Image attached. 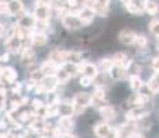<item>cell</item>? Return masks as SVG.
Returning <instances> with one entry per match:
<instances>
[{
	"label": "cell",
	"mask_w": 159,
	"mask_h": 138,
	"mask_svg": "<svg viewBox=\"0 0 159 138\" xmlns=\"http://www.w3.org/2000/svg\"><path fill=\"white\" fill-rule=\"evenodd\" d=\"M114 64H116V65H120V66H123V68H126L127 70L130 69V66L133 65V62H131V60L129 57H127L125 53H116L114 55Z\"/></svg>",
	"instance_id": "9c48e42d"
},
{
	"label": "cell",
	"mask_w": 159,
	"mask_h": 138,
	"mask_svg": "<svg viewBox=\"0 0 159 138\" xmlns=\"http://www.w3.org/2000/svg\"><path fill=\"white\" fill-rule=\"evenodd\" d=\"M62 25L69 30H76V29H80L82 26H84L83 22H82V20H80V17H79V15H75V14L65 15V17L62 18Z\"/></svg>",
	"instance_id": "277c9868"
},
{
	"label": "cell",
	"mask_w": 159,
	"mask_h": 138,
	"mask_svg": "<svg viewBox=\"0 0 159 138\" xmlns=\"http://www.w3.org/2000/svg\"><path fill=\"white\" fill-rule=\"evenodd\" d=\"M130 87L133 88L134 91H139L144 87V83H143V80L140 79L139 75H131L130 76Z\"/></svg>",
	"instance_id": "484cf974"
},
{
	"label": "cell",
	"mask_w": 159,
	"mask_h": 138,
	"mask_svg": "<svg viewBox=\"0 0 159 138\" xmlns=\"http://www.w3.org/2000/svg\"><path fill=\"white\" fill-rule=\"evenodd\" d=\"M149 30H151L152 35H155L158 38L159 36V20H154L149 24Z\"/></svg>",
	"instance_id": "f546056e"
},
{
	"label": "cell",
	"mask_w": 159,
	"mask_h": 138,
	"mask_svg": "<svg viewBox=\"0 0 159 138\" xmlns=\"http://www.w3.org/2000/svg\"><path fill=\"white\" fill-rule=\"evenodd\" d=\"M35 24H36L35 15H30L28 13H26L25 15H22L21 18H18V25L22 26V28H26V29H32V28H35Z\"/></svg>",
	"instance_id": "4fadbf2b"
},
{
	"label": "cell",
	"mask_w": 159,
	"mask_h": 138,
	"mask_svg": "<svg viewBox=\"0 0 159 138\" xmlns=\"http://www.w3.org/2000/svg\"><path fill=\"white\" fill-rule=\"evenodd\" d=\"M48 61L61 66L65 62V50H51L48 53Z\"/></svg>",
	"instance_id": "30bf717a"
},
{
	"label": "cell",
	"mask_w": 159,
	"mask_h": 138,
	"mask_svg": "<svg viewBox=\"0 0 159 138\" xmlns=\"http://www.w3.org/2000/svg\"><path fill=\"white\" fill-rule=\"evenodd\" d=\"M100 115L102 116V119L105 122H111V120H114L115 119V116H116V113H115V108L114 106H111V105H104L100 108Z\"/></svg>",
	"instance_id": "2e32d148"
},
{
	"label": "cell",
	"mask_w": 159,
	"mask_h": 138,
	"mask_svg": "<svg viewBox=\"0 0 159 138\" xmlns=\"http://www.w3.org/2000/svg\"><path fill=\"white\" fill-rule=\"evenodd\" d=\"M65 62H73V64L82 62V53L75 50H65Z\"/></svg>",
	"instance_id": "d6986e66"
},
{
	"label": "cell",
	"mask_w": 159,
	"mask_h": 138,
	"mask_svg": "<svg viewBox=\"0 0 159 138\" xmlns=\"http://www.w3.org/2000/svg\"><path fill=\"white\" fill-rule=\"evenodd\" d=\"M114 66V60H109V58H102L100 61V68L102 72H109V69Z\"/></svg>",
	"instance_id": "4316f807"
},
{
	"label": "cell",
	"mask_w": 159,
	"mask_h": 138,
	"mask_svg": "<svg viewBox=\"0 0 159 138\" xmlns=\"http://www.w3.org/2000/svg\"><path fill=\"white\" fill-rule=\"evenodd\" d=\"M42 70V73H43L44 76H48V75H56L57 70L60 69V65H57V64L51 62V61H46V62L42 64V66L39 68Z\"/></svg>",
	"instance_id": "5bb4252c"
},
{
	"label": "cell",
	"mask_w": 159,
	"mask_h": 138,
	"mask_svg": "<svg viewBox=\"0 0 159 138\" xmlns=\"http://www.w3.org/2000/svg\"><path fill=\"white\" fill-rule=\"evenodd\" d=\"M158 51H159V48H158Z\"/></svg>",
	"instance_id": "f35d334b"
},
{
	"label": "cell",
	"mask_w": 159,
	"mask_h": 138,
	"mask_svg": "<svg viewBox=\"0 0 159 138\" xmlns=\"http://www.w3.org/2000/svg\"><path fill=\"white\" fill-rule=\"evenodd\" d=\"M61 131L64 134H68L69 131L73 128V122H72V116H61L60 122H58Z\"/></svg>",
	"instance_id": "e0dca14e"
},
{
	"label": "cell",
	"mask_w": 159,
	"mask_h": 138,
	"mask_svg": "<svg viewBox=\"0 0 159 138\" xmlns=\"http://www.w3.org/2000/svg\"><path fill=\"white\" fill-rule=\"evenodd\" d=\"M21 60H22V62L25 64V65H33L36 61V54L35 51L32 50V48H25V50H22V53H21Z\"/></svg>",
	"instance_id": "9a60e30c"
},
{
	"label": "cell",
	"mask_w": 159,
	"mask_h": 138,
	"mask_svg": "<svg viewBox=\"0 0 159 138\" xmlns=\"http://www.w3.org/2000/svg\"><path fill=\"white\" fill-rule=\"evenodd\" d=\"M32 105H33V109H36V108H39V106L44 105V104L40 100H33V101H32Z\"/></svg>",
	"instance_id": "e575fe53"
},
{
	"label": "cell",
	"mask_w": 159,
	"mask_h": 138,
	"mask_svg": "<svg viewBox=\"0 0 159 138\" xmlns=\"http://www.w3.org/2000/svg\"><path fill=\"white\" fill-rule=\"evenodd\" d=\"M118 38H119V42H120L122 44L130 46V44H133V43H134V40H136V38H137V35L131 29H123L120 33H119Z\"/></svg>",
	"instance_id": "52a82bcc"
},
{
	"label": "cell",
	"mask_w": 159,
	"mask_h": 138,
	"mask_svg": "<svg viewBox=\"0 0 159 138\" xmlns=\"http://www.w3.org/2000/svg\"><path fill=\"white\" fill-rule=\"evenodd\" d=\"M130 138H145L144 136H141V134H139V133H137V131H136V133H134L133 134V136H131Z\"/></svg>",
	"instance_id": "8d00e7d4"
},
{
	"label": "cell",
	"mask_w": 159,
	"mask_h": 138,
	"mask_svg": "<svg viewBox=\"0 0 159 138\" xmlns=\"http://www.w3.org/2000/svg\"><path fill=\"white\" fill-rule=\"evenodd\" d=\"M4 46H6V48L8 50L10 54L21 53V51H22V39L14 35V36H11V38L6 39Z\"/></svg>",
	"instance_id": "5b68a950"
},
{
	"label": "cell",
	"mask_w": 159,
	"mask_h": 138,
	"mask_svg": "<svg viewBox=\"0 0 159 138\" xmlns=\"http://www.w3.org/2000/svg\"><path fill=\"white\" fill-rule=\"evenodd\" d=\"M152 69L155 70V72H158L159 70V57L158 58H154V60H152Z\"/></svg>",
	"instance_id": "836d02e7"
},
{
	"label": "cell",
	"mask_w": 159,
	"mask_h": 138,
	"mask_svg": "<svg viewBox=\"0 0 159 138\" xmlns=\"http://www.w3.org/2000/svg\"><path fill=\"white\" fill-rule=\"evenodd\" d=\"M32 42L35 46L42 47V46H44L46 43H47V36H46V33H43V32H35L32 35Z\"/></svg>",
	"instance_id": "603a6c76"
},
{
	"label": "cell",
	"mask_w": 159,
	"mask_h": 138,
	"mask_svg": "<svg viewBox=\"0 0 159 138\" xmlns=\"http://www.w3.org/2000/svg\"><path fill=\"white\" fill-rule=\"evenodd\" d=\"M57 84H58V80H57L56 75L44 76V78L36 84V91H38V93H44V94L51 93V91L56 90Z\"/></svg>",
	"instance_id": "6da1fadb"
},
{
	"label": "cell",
	"mask_w": 159,
	"mask_h": 138,
	"mask_svg": "<svg viewBox=\"0 0 159 138\" xmlns=\"http://www.w3.org/2000/svg\"><path fill=\"white\" fill-rule=\"evenodd\" d=\"M8 60H10V53H8V54H4V55H2V61H4V62H7Z\"/></svg>",
	"instance_id": "d590c367"
},
{
	"label": "cell",
	"mask_w": 159,
	"mask_h": 138,
	"mask_svg": "<svg viewBox=\"0 0 159 138\" xmlns=\"http://www.w3.org/2000/svg\"><path fill=\"white\" fill-rule=\"evenodd\" d=\"M94 133L98 138H116V130H114L107 122L97 124L94 127Z\"/></svg>",
	"instance_id": "7a4b0ae2"
},
{
	"label": "cell",
	"mask_w": 159,
	"mask_h": 138,
	"mask_svg": "<svg viewBox=\"0 0 159 138\" xmlns=\"http://www.w3.org/2000/svg\"><path fill=\"white\" fill-rule=\"evenodd\" d=\"M0 14H10L7 2H0Z\"/></svg>",
	"instance_id": "1f68e13d"
},
{
	"label": "cell",
	"mask_w": 159,
	"mask_h": 138,
	"mask_svg": "<svg viewBox=\"0 0 159 138\" xmlns=\"http://www.w3.org/2000/svg\"><path fill=\"white\" fill-rule=\"evenodd\" d=\"M13 84V88H11V91H13V94H20V91H21V84L20 83H11Z\"/></svg>",
	"instance_id": "d6a6232c"
},
{
	"label": "cell",
	"mask_w": 159,
	"mask_h": 138,
	"mask_svg": "<svg viewBox=\"0 0 159 138\" xmlns=\"http://www.w3.org/2000/svg\"><path fill=\"white\" fill-rule=\"evenodd\" d=\"M126 75H127V69L120 65H116V64H114V66L109 69V76L114 80H123L126 78Z\"/></svg>",
	"instance_id": "ba28073f"
},
{
	"label": "cell",
	"mask_w": 159,
	"mask_h": 138,
	"mask_svg": "<svg viewBox=\"0 0 159 138\" xmlns=\"http://www.w3.org/2000/svg\"><path fill=\"white\" fill-rule=\"evenodd\" d=\"M131 2V0H122V3H123V4L125 6H126V4H129V3Z\"/></svg>",
	"instance_id": "74e56055"
},
{
	"label": "cell",
	"mask_w": 159,
	"mask_h": 138,
	"mask_svg": "<svg viewBox=\"0 0 159 138\" xmlns=\"http://www.w3.org/2000/svg\"><path fill=\"white\" fill-rule=\"evenodd\" d=\"M145 11L149 15H157L159 13V4H158L157 0H147Z\"/></svg>",
	"instance_id": "d4e9b609"
},
{
	"label": "cell",
	"mask_w": 159,
	"mask_h": 138,
	"mask_svg": "<svg viewBox=\"0 0 159 138\" xmlns=\"http://www.w3.org/2000/svg\"><path fill=\"white\" fill-rule=\"evenodd\" d=\"M48 21H44V20H36V24H35V30L36 32H46L48 29Z\"/></svg>",
	"instance_id": "83f0119b"
},
{
	"label": "cell",
	"mask_w": 159,
	"mask_h": 138,
	"mask_svg": "<svg viewBox=\"0 0 159 138\" xmlns=\"http://www.w3.org/2000/svg\"><path fill=\"white\" fill-rule=\"evenodd\" d=\"M56 78H57V80H58V84H65V83L69 82V79H71V75H69V73L66 72L64 68H61V66H60V69H58L57 73H56Z\"/></svg>",
	"instance_id": "cb8c5ba5"
},
{
	"label": "cell",
	"mask_w": 159,
	"mask_h": 138,
	"mask_svg": "<svg viewBox=\"0 0 159 138\" xmlns=\"http://www.w3.org/2000/svg\"><path fill=\"white\" fill-rule=\"evenodd\" d=\"M93 82H94V79L90 78V76H87V75H84V73H83V76L80 78V86H84V87L91 86V83Z\"/></svg>",
	"instance_id": "4dcf8cb0"
},
{
	"label": "cell",
	"mask_w": 159,
	"mask_h": 138,
	"mask_svg": "<svg viewBox=\"0 0 159 138\" xmlns=\"http://www.w3.org/2000/svg\"><path fill=\"white\" fill-rule=\"evenodd\" d=\"M47 127L48 126L46 123L44 118H35L30 122V130L35 131V133H44Z\"/></svg>",
	"instance_id": "8fae6325"
},
{
	"label": "cell",
	"mask_w": 159,
	"mask_h": 138,
	"mask_svg": "<svg viewBox=\"0 0 159 138\" xmlns=\"http://www.w3.org/2000/svg\"><path fill=\"white\" fill-rule=\"evenodd\" d=\"M134 44H136L139 48H145L147 44H148V40H147L145 36H143V35L139 36V35H137L136 40H134Z\"/></svg>",
	"instance_id": "f1b7e54d"
},
{
	"label": "cell",
	"mask_w": 159,
	"mask_h": 138,
	"mask_svg": "<svg viewBox=\"0 0 159 138\" xmlns=\"http://www.w3.org/2000/svg\"><path fill=\"white\" fill-rule=\"evenodd\" d=\"M36 20H44L48 21L50 20V15H51V7L42 2H38L36 0V4H35V13H33Z\"/></svg>",
	"instance_id": "3957f363"
},
{
	"label": "cell",
	"mask_w": 159,
	"mask_h": 138,
	"mask_svg": "<svg viewBox=\"0 0 159 138\" xmlns=\"http://www.w3.org/2000/svg\"><path fill=\"white\" fill-rule=\"evenodd\" d=\"M147 87L151 90L152 94H155V93H158L159 91V70L158 72H155V75L149 79V82L147 83Z\"/></svg>",
	"instance_id": "7402d4cb"
},
{
	"label": "cell",
	"mask_w": 159,
	"mask_h": 138,
	"mask_svg": "<svg viewBox=\"0 0 159 138\" xmlns=\"http://www.w3.org/2000/svg\"><path fill=\"white\" fill-rule=\"evenodd\" d=\"M7 4H8L10 15H15V14L20 13V11L24 10V4L21 0H10V2H7Z\"/></svg>",
	"instance_id": "ffe728a7"
},
{
	"label": "cell",
	"mask_w": 159,
	"mask_h": 138,
	"mask_svg": "<svg viewBox=\"0 0 159 138\" xmlns=\"http://www.w3.org/2000/svg\"><path fill=\"white\" fill-rule=\"evenodd\" d=\"M17 72L13 69V68H4V70H3V75H2V79L4 82L7 83H14L15 80H17Z\"/></svg>",
	"instance_id": "44dd1931"
},
{
	"label": "cell",
	"mask_w": 159,
	"mask_h": 138,
	"mask_svg": "<svg viewBox=\"0 0 159 138\" xmlns=\"http://www.w3.org/2000/svg\"><path fill=\"white\" fill-rule=\"evenodd\" d=\"M79 68L80 70H83L84 75L90 76V78H96L98 75V68L94 64H89V62H79Z\"/></svg>",
	"instance_id": "7c38bea8"
},
{
	"label": "cell",
	"mask_w": 159,
	"mask_h": 138,
	"mask_svg": "<svg viewBox=\"0 0 159 138\" xmlns=\"http://www.w3.org/2000/svg\"><path fill=\"white\" fill-rule=\"evenodd\" d=\"M73 105H79V106H83L86 108L89 106L91 102H93V96L89 93H78L72 100Z\"/></svg>",
	"instance_id": "8992f818"
},
{
	"label": "cell",
	"mask_w": 159,
	"mask_h": 138,
	"mask_svg": "<svg viewBox=\"0 0 159 138\" xmlns=\"http://www.w3.org/2000/svg\"><path fill=\"white\" fill-rule=\"evenodd\" d=\"M58 113L60 116H72L75 115V106H73V102L72 104H58Z\"/></svg>",
	"instance_id": "ac0fdd59"
}]
</instances>
